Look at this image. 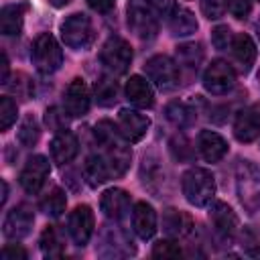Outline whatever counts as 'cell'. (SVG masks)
Wrapping results in <instances>:
<instances>
[{
  "mask_svg": "<svg viewBox=\"0 0 260 260\" xmlns=\"http://www.w3.org/2000/svg\"><path fill=\"white\" fill-rule=\"evenodd\" d=\"M65 205H67V197H65V191L59 187H53L51 193H47L39 203L41 211L49 217H59L65 211Z\"/></svg>",
  "mask_w": 260,
  "mask_h": 260,
  "instance_id": "4316f807",
  "label": "cell"
},
{
  "mask_svg": "<svg viewBox=\"0 0 260 260\" xmlns=\"http://www.w3.org/2000/svg\"><path fill=\"white\" fill-rule=\"evenodd\" d=\"M30 57H32V65L43 75H51L63 65V51L55 41V37L49 32H41L35 39Z\"/></svg>",
  "mask_w": 260,
  "mask_h": 260,
  "instance_id": "277c9868",
  "label": "cell"
},
{
  "mask_svg": "<svg viewBox=\"0 0 260 260\" xmlns=\"http://www.w3.org/2000/svg\"><path fill=\"white\" fill-rule=\"evenodd\" d=\"M230 51H232V57H234L236 65L240 67V71L242 73H248L252 69L254 61H256V45H254V41L248 35L238 32L232 39Z\"/></svg>",
  "mask_w": 260,
  "mask_h": 260,
  "instance_id": "d6986e66",
  "label": "cell"
},
{
  "mask_svg": "<svg viewBox=\"0 0 260 260\" xmlns=\"http://www.w3.org/2000/svg\"><path fill=\"white\" fill-rule=\"evenodd\" d=\"M132 228L138 238L150 240L156 232V211L150 203L138 201L132 209Z\"/></svg>",
  "mask_w": 260,
  "mask_h": 260,
  "instance_id": "e0dca14e",
  "label": "cell"
},
{
  "mask_svg": "<svg viewBox=\"0 0 260 260\" xmlns=\"http://www.w3.org/2000/svg\"><path fill=\"white\" fill-rule=\"evenodd\" d=\"M126 98L136 106V108H152L154 106V91L152 85L140 77V75H132L126 83Z\"/></svg>",
  "mask_w": 260,
  "mask_h": 260,
  "instance_id": "7402d4cb",
  "label": "cell"
},
{
  "mask_svg": "<svg viewBox=\"0 0 260 260\" xmlns=\"http://www.w3.org/2000/svg\"><path fill=\"white\" fill-rule=\"evenodd\" d=\"M181 189L185 199L195 207H205L213 201L215 195V179L207 169L191 167L181 177Z\"/></svg>",
  "mask_w": 260,
  "mask_h": 260,
  "instance_id": "6da1fadb",
  "label": "cell"
},
{
  "mask_svg": "<svg viewBox=\"0 0 260 260\" xmlns=\"http://www.w3.org/2000/svg\"><path fill=\"white\" fill-rule=\"evenodd\" d=\"M169 26H171V32L175 37H189V35H193L197 30L199 24H197V18H195V14L191 10L177 6V10L169 18Z\"/></svg>",
  "mask_w": 260,
  "mask_h": 260,
  "instance_id": "d4e9b609",
  "label": "cell"
},
{
  "mask_svg": "<svg viewBox=\"0 0 260 260\" xmlns=\"http://www.w3.org/2000/svg\"><path fill=\"white\" fill-rule=\"evenodd\" d=\"M69 236L77 246H85L93 234V211L89 205H77L69 213V223H67Z\"/></svg>",
  "mask_w": 260,
  "mask_h": 260,
  "instance_id": "4fadbf2b",
  "label": "cell"
},
{
  "mask_svg": "<svg viewBox=\"0 0 260 260\" xmlns=\"http://www.w3.org/2000/svg\"><path fill=\"white\" fill-rule=\"evenodd\" d=\"M232 39H234V35H232V28H230L228 24H219V26H215V28L211 30V43H213V47L219 49V51L230 49Z\"/></svg>",
  "mask_w": 260,
  "mask_h": 260,
  "instance_id": "836d02e7",
  "label": "cell"
},
{
  "mask_svg": "<svg viewBox=\"0 0 260 260\" xmlns=\"http://www.w3.org/2000/svg\"><path fill=\"white\" fill-rule=\"evenodd\" d=\"M28 10V4H6L0 10V30L6 37H16L22 30V20H24V12Z\"/></svg>",
  "mask_w": 260,
  "mask_h": 260,
  "instance_id": "603a6c76",
  "label": "cell"
},
{
  "mask_svg": "<svg viewBox=\"0 0 260 260\" xmlns=\"http://www.w3.org/2000/svg\"><path fill=\"white\" fill-rule=\"evenodd\" d=\"M246 254H248L250 258H260V246H256V248H250Z\"/></svg>",
  "mask_w": 260,
  "mask_h": 260,
  "instance_id": "7bdbcfd3",
  "label": "cell"
},
{
  "mask_svg": "<svg viewBox=\"0 0 260 260\" xmlns=\"http://www.w3.org/2000/svg\"><path fill=\"white\" fill-rule=\"evenodd\" d=\"M45 124L49 126V130L61 132V130H65V114H61L57 108H49L45 112Z\"/></svg>",
  "mask_w": 260,
  "mask_h": 260,
  "instance_id": "d590c367",
  "label": "cell"
},
{
  "mask_svg": "<svg viewBox=\"0 0 260 260\" xmlns=\"http://www.w3.org/2000/svg\"><path fill=\"white\" fill-rule=\"evenodd\" d=\"M49 2H51L55 8H61V6H67L71 0H49Z\"/></svg>",
  "mask_w": 260,
  "mask_h": 260,
  "instance_id": "ee69618b",
  "label": "cell"
},
{
  "mask_svg": "<svg viewBox=\"0 0 260 260\" xmlns=\"http://www.w3.org/2000/svg\"><path fill=\"white\" fill-rule=\"evenodd\" d=\"M236 189L244 209L254 215L260 211V167L252 160H240L236 169Z\"/></svg>",
  "mask_w": 260,
  "mask_h": 260,
  "instance_id": "7a4b0ae2",
  "label": "cell"
},
{
  "mask_svg": "<svg viewBox=\"0 0 260 260\" xmlns=\"http://www.w3.org/2000/svg\"><path fill=\"white\" fill-rule=\"evenodd\" d=\"M100 207L104 211L106 217L110 219H120L126 215L128 207H130V195L124 191V189H118V187H112L108 191L102 193V199H100Z\"/></svg>",
  "mask_w": 260,
  "mask_h": 260,
  "instance_id": "ffe728a7",
  "label": "cell"
},
{
  "mask_svg": "<svg viewBox=\"0 0 260 260\" xmlns=\"http://www.w3.org/2000/svg\"><path fill=\"white\" fill-rule=\"evenodd\" d=\"M32 223H35L32 209L26 207V205H18V207H14L6 213L4 223H2V234L8 240H20V238L30 234Z\"/></svg>",
  "mask_w": 260,
  "mask_h": 260,
  "instance_id": "8fae6325",
  "label": "cell"
},
{
  "mask_svg": "<svg viewBox=\"0 0 260 260\" xmlns=\"http://www.w3.org/2000/svg\"><path fill=\"white\" fill-rule=\"evenodd\" d=\"M12 91L16 95H20L22 100H28L32 93V83L28 81V77L24 73H16V83H12Z\"/></svg>",
  "mask_w": 260,
  "mask_h": 260,
  "instance_id": "8d00e7d4",
  "label": "cell"
},
{
  "mask_svg": "<svg viewBox=\"0 0 260 260\" xmlns=\"http://www.w3.org/2000/svg\"><path fill=\"white\" fill-rule=\"evenodd\" d=\"M6 193H8V187H6V181H2V201H0V203H2V205H4V203H6V197H8V195H6Z\"/></svg>",
  "mask_w": 260,
  "mask_h": 260,
  "instance_id": "f6af8a7d",
  "label": "cell"
},
{
  "mask_svg": "<svg viewBox=\"0 0 260 260\" xmlns=\"http://www.w3.org/2000/svg\"><path fill=\"white\" fill-rule=\"evenodd\" d=\"M209 221L221 238H232L238 230V215L223 201H213L209 205Z\"/></svg>",
  "mask_w": 260,
  "mask_h": 260,
  "instance_id": "2e32d148",
  "label": "cell"
},
{
  "mask_svg": "<svg viewBox=\"0 0 260 260\" xmlns=\"http://www.w3.org/2000/svg\"><path fill=\"white\" fill-rule=\"evenodd\" d=\"M49 171H51L49 160L43 154H32L24 162V167L20 171V185H22V189L26 193H30V195L39 193L41 187L45 185V179H47Z\"/></svg>",
  "mask_w": 260,
  "mask_h": 260,
  "instance_id": "9c48e42d",
  "label": "cell"
},
{
  "mask_svg": "<svg viewBox=\"0 0 260 260\" xmlns=\"http://www.w3.org/2000/svg\"><path fill=\"white\" fill-rule=\"evenodd\" d=\"M116 0H87V6L95 12H110Z\"/></svg>",
  "mask_w": 260,
  "mask_h": 260,
  "instance_id": "60d3db41",
  "label": "cell"
},
{
  "mask_svg": "<svg viewBox=\"0 0 260 260\" xmlns=\"http://www.w3.org/2000/svg\"><path fill=\"white\" fill-rule=\"evenodd\" d=\"M181 254V246L175 240H158L152 246V258H179Z\"/></svg>",
  "mask_w": 260,
  "mask_h": 260,
  "instance_id": "d6a6232c",
  "label": "cell"
},
{
  "mask_svg": "<svg viewBox=\"0 0 260 260\" xmlns=\"http://www.w3.org/2000/svg\"><path fill=\"white\" fill-rule=\"evenodd\" d=\"M8 73H10V67H8V57L2 53V75H0V83H8Z\"/></svg>",
  "mask_w": 260,
  "mask_h": 260,
  "instance_id": "b9f144b4",
  "label": "cell"
},
{
  "mask_svg": "<svg viewBox=\"0 0 260 260\" xmlns=\"http://www.w3.org/2000/svg\"><path fill=\"white\" fill-rule=\"evenodd\" d=\"M236 85V71L228 61L215 59L203 73V87L213 95H223Z\"/></svg>",
  "mask_w": 260,
  "mask_h": 260,
  "instance_id": "ba28073f",
  "label": "cell"
},
{
  "mask_svg": "<svg viewBox=\"0 0 260 260\" xmlns=\"http://www.w3.org/2000/svg\"><path fill=\"white\" fill-rule=\"evenodd\" d=\"M63 108L65 114L71 118H81L89 110V87L81 77H75L63 95Z\"/></svg>",
  "mask_w": 260,
  "mask_h": 260,
  "instance_id": "30bf717a",
  "label": "cell"
},
{
  "mask_svg": "<svg viewBox=\"0 0 260 260\" xmlns=\"http://www.w3.org/2000/svg\"><path fill=\"white\" fill-rule=\"evenodd\" d=\"M39 138H41V126H39V122H37V118L32 114H26L22 118L20 126H18V142L22 146L30 148V146H35L39 142Z\"/></svg>",
  "mask_w": 260,
  "mask_h": 260,
  "instance_id": "f546056e",
  "label": "cell"
},
{
  "mask_svg": "<svg viewBox=\"0 0 260 260\" xmlns=\"http://www.w3.org/2000/svg\"><path fill=\"white\" fill-rule=\"evenodd\" d=\"M175 57H177L179 65H185L189 69H197L199 63L203 61V49L199 43H185V45L177 47Z\"/></svg>",
  "mask_w": 260,
  "mask_h": 260,
  "instance_id": "f1b7e54d",
  "label": "cell"
},
{
  "mask_svg": "<svg viewBox=\"0 0 260 260\" xmlns=\"http://www.w3.org/2000/svg\"><path fill=\"white\" fill-rule=\"evenodd\" d=\"M162 230L169 238H185L193 230V219L189 213L169 207L162 211Z\"/></svg>",
  "mask_w": 260,
  "mask_h": 260,
  "instance_id": "44dd1931",
  "label": "cell"
},
{
  "mask_svg": "<svg viewBox=\"0 0 260 260\" xmlns=\"http://www.w3.org/2000/svg\"><path fill=\"white\" fill-rule=\"evenodd\" d=\"M152 4L158 10V14L165 16V18H171V14L177 10V2L175 0H154Z\"/></svg>",
  "mask_w": 260,
  "mask_h": 260,
  "instance_id": "ab89813d",
  "label": "cell"
},
{
  "mask_svg": "<svg viewBox=\"0 0 260 260\" xmlns=\"http://www.w3.org/2000/svg\"><path fill=\"white\" fill-rule=\"evenodd\" d=\"M16 114H18L16 102L10 95H2L0 98V128H2V132H6L16 122Z\"/></svg>",
  "mask_w": 260,
  "mask_h": 260,
  "instance_id": "1f68e13d",
  "label": "cell"
},
{
  "mask_svg": "<svg viewBox=\"0 0 260 260\" xmlns=\"http://www.w3.org/2000/svg\"><path fill=\"white\" fill-rule=\"evenodd\" d=\"M258 81H260V71H258Z\"/></svg>",
  "mask_w": 260,
  "mask_h": 260,
  "instance_id": "7dc6e473",
  "label": "cell"
},
{
  "mask_svg": "<svg viewBox=\"0 0 260 260\" xmlns=\"http://www.w3.org/2000/svg\"><path fill=\"white\" fill-rule=\"evenodd\" d=\"M83 177L87 179L89 187H98L102 183H106L112 175H110V169L104 160L102 154H89L85 158V165H83Z\"/></svg>",
  "mask_w": 260,
  "mask_h": 260,
  "instance_id": "cb8c5ba5",
  "label": "cell"
},
{
  "mask_svg": "<svg viewBox=\"0 0 260 260\" xmlns=\"http://www.w3.org/2000/svg\"><path fill=\"white\" fill-rule=\"evenodd\" d=\"M100 59L116 75H122L128 71L132 63V47L122 39V37H110L100 51Z\"/></svg>",
  "mask_w": 260,
  "mask_h": 260,
  "instance_id": "52a82bcc",
  "label": "cell"
},
{
  "mask_svg": "<svg viewBox=\"0 0 260 260\" xmlns=\"http://www.w3.org/2000/svg\"><path fill=\"white\" fill-rule=\"evenodd\" d=\"M93 93H95V102L100 106H104V108L114 106L118 100V83L112 77L102 75L93 85Z\"/></svg>",
  "mask_w": 260,
  "mask_h": 260,
  "instance_id": "484cf974",
  "label": "cell"
},
{
  "mask_svg": "<svg viewBox=\"0 0 260 260\" xmlns=\"http://www.w3.org/2000/svg\"><path fill=\"white\" fill-rule=\"evenodd\" d=\"M120 134L124 136L126 142H138L144 138L148 126H150V120L136 112V110H128V108H122L118 112V122H116Z\"/></svg>",
  "mask_w": 260,
  "mask_h": 260,
  "instance_id": "7c38bea8",
  "label": "cell"
},
{
  "mask_svg": "<svg viewBox=\"0 0 260 260\" xmlns=\"http://www.w3.org/2000/svg\"><path fill=\"white\" fill-rule=\"evenodd\" d=\"M230 12L236 16V18H246L252 10V2L250 0H225Z\"/></svg>",
  "mask_w": 260,
  "mask_h": 260,
  "instance_id": "74e56055",
  "label": "cell"
},
{
  "mask_svg": "<svg viewBox=\"0 0 260 260\" xmlns=\"http://www.w3.org/2000/svg\"><path fill=\"white\" fill-rule=\"evenodd\" d=\"M0 256H2V260H26L28 258L26 250L22 246H18V244H6L2 248Z\"/></svg>",
  "mask_w": 260,
  "mask_h": 260,
  "instance_id": "f35d334b",
  "label": "cell"
},
{
  "mask_svg": "<svg viewBox=\"0 0 260 260\" xmlns=\"http://www.w3.org/2000/svg\"><path fill=\"white\" fill-rule=\"evenodd\" d=\"M77 150H79V142H77V136L71 132V130H61L53 136L51 140V158L55 165H67L71 162L75 156H77Z\"/></svg>",
  "mask_w": 260,
  "mask_h": 260,
  "instance_id": "9a60e30c",
  "label": "cell"
},
{
  "mask_svg": "<svg viewBox=\"0 0 260 260\" xmlns=\"http://www.w3.org/2000/svg\"><path fill=\"white\" fill-rule=\"evenodd\" d=\"M93 37H95L93 24H91L89 16L83 12L69 14L61 24V39L71 49H77V51L87 49L93 43Z\"/></svg>",
  "mask_w": 260,
  "mask_h": 260,
  "instance_id": "5b68a950",
  "label": "cell"
},
{
  "mask_svg": "<svg viewBox=\"0 0 260 260\" xmlns=\"http://www.w3.org/2000/svg\"><path fill=\"white\" fill-rule=\"evenodd\" d=\"M165 114H167L169 122L175 124L177 128H189L195 122V112L187 104H183V102H171L167 106Z\"/></svg>",
  "mask_w": 260,
  "mask_h": 260,
  "instance_id": "83f0119b",
  "label": "cell"
},
{
  "mask_svg": "<svg viewBox=\"0 0 260 260\" xmlns=\"http://www.w3.org/2000/svg\"><path fill=\"white\" fill-rule=\"evenodd\" d=\"M126 14H128V26L138 39L150 41L156 37L160 14L150 0H130Z\"/></svg>",
  "mask_w": 260,
  "mask_h": 260,
  "instance_id": "3957f363",
  "label": "cell"
},
{
  "mask_svg": "<svg viewBox=\"0 0 260 260\" xmlns=\"http://www.w3.org/2000/svg\"><path fill=\"white\" fill-rule=\"evenodd\" d=\"M41 252L45 258H61L63 256V244L57 238L55 228L47 225L41 234Z\"/></svg>",
  "mask_w": 260,
  "mask_h": 260,
  "instance_id": "4dcf8cb0",
  "label": "cell"
},
{
  "mask_svg": "<svg viewBox=\"0 0 260 260\" xmlns=\"http://www.w3.org/2000/svg\"><path fill=\"white\" fill-rule=\"evenodd\" d=\"M144 73L162 91H171L179 85V67L167 55H152L144 63Z\"/></svg>",
  "mask_w": 260,
  "mask_h": 260,
  "instance_id": "8992f818",
  "label": "cell"
},
{
  "mask_svg": "<svg viewBox=\"0 0 260 260\" xmlns=\"http://www.w3.org/2000/svg\"><path fill=\"white\" fill-rule=\"evenodd\" d=\"M234 136L240 142H252L260 136V102L238 112L234 122Z\"/></svg>",
  "mask_w": 260,
  "mask_h": 260,
  "instance_id": "5bb4252c",
  "label": "cell"
},
{
  "mask_svg": "<svg viewBox=\"0 0 260 260\" xmlns=\"http://www.w3.org/2000/svg\"><path fill=\"white\" fill-rule=\"evenodd\" d=\"M256 32H258V37H260V18H258V22H256Z\"/></svg>",
  "mask_w": 260,
  "mask_h": 260,
  "instance_id": "bcb514c9",
  "label": "cell"
},
{
  "mask_svg": "<svg viewBox=\"0 0 260 260\" xmlns=\"http://www.w3.org/2000/svg\"><path fill=\"white\" fill-rule=\"evenodd\" d=\"M197 148L207 162H217L228 154V142L213 130H201L197 136Z\"/></svg>",
  "mask_w": 260,
  "mask_h": 260,
  "instance_id": "ac0fdd59",
  "label": "cell"
},
{
  "mask_svg": "<svg viewBox=\"0 0 260 260\" xmlns=\"http://www.w3.org/2000/svg\"><path fill=\"white\" fill-rule=\"evenodd\" d=\"M225 8H228L225 0H201V10H203V14L209 20L221 18L223 12H225Z\"/></svg>",
  "mask_w": 260,
  "mask_h": 260,
  "instance_id": "e575fe53",
  "label": "cell"
}]
</instances>
